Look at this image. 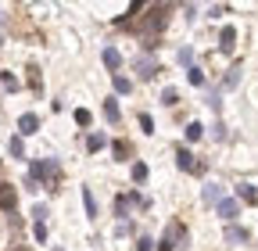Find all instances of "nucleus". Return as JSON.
<instances>
[{"mask_svg": "<svg viewBox=\"0 0 258 251\" xmlns=\"http://www.w3.org/2000/svg\"><path fill=\"white\" fill-rule=\"evenodd\" d=\"M54 251H64V247H54Z\"/></svg>", "mask_w": 258, "mask_h": 251, "instance_id": "58836bf2", "label": "nucleus"}, {"mask_svg": "<svg viewBox=\"0 0 258 251\" xmlns=\"http://www.w3.org/2000/svg\"><path fill=\"white\" fill-rule=\"evenodd\" d=\"M101 61H104L111 72H115V69H122V54H118L115 47H104V50H101Z\"/></svg>", "mask_w": 258, "mask_h": 251, "instance_id": "9b49d317", "label": "nucleus"}, {"mask_svg": "<svg viewBox=\"0 0 258 251\" xmlns=\"http://www.w3.org/2000/svg\"><path fill=\"white\" fill-rule=\"evenodd\" d=\"M179 65L194 69V47H179Z\"/></svg>", "mask_w": 258, "mask_h": 251, "instance_id": "c85d7f7f", "label": "nucleus"}, {"mask_svg": "<svg viewBox=\"0 0 258 251\" xmlns=\"http://www.w3.org/2000/svg\"><path fill=\"white\" fill-rule=\"evenodd\" d=\"M133 69H137V76H140V79H154V76L161 72V65H158L151 54H140V57L133 61Z\"/></svg>", "mask_w": 258, "mask_h": 251, "instance_id": "7ed1b4c3", "label": "nucleus"}, {"mask_svg": "<svg viewBox=\"0 0 258 251\" xmlns=\"http://www.w3.org/2000/svg\"><path fill=\"white\" fill-rule=\"evenodd\" d=\"M83 205H86V219H97V198L90 186H83Z\"/></svg>", "mask_w": 258, "mask_h": 251, "instance_id": "6ab92c4d", "label": "nucleus"}, {"mask_svg": "<svg viewBox=\"0 0 258 251\" xmlns=\"http://www.w3.org/2000/svg\"><path fill=\"white\" fill-rule=\"evenodd\" d=\"M194 15H198V8H194V4H183V18L194 22Z\"/></svg>", "mask_w": 258, "mask_h": 251, "instance_id": "c9c22d12", "label": "nucleus"}, {"mask_svg": "<svg viewBox=\"0 0 258 251\" xmlns=\"http://www.w3.org/2000/svg\"><path fill=\"white\" fill-rule=\"evenodd\" d=\"M129 172H133V183H144V179H147V165H144V162H133V169H129Z\"/></svg>", "mask_w": 258, "mask_h": 251, "instance_id": "bb28decb", "label": "nucleus"}, {"mask_svg": "<svg viewBox=\"0 0 258 251\" xmlns=\"http://www.w3.org/2000/svg\"><path fill=\"white\" fill-rule=\"evenodd\" d=\"M18 133H22V137H32V133H40V115L25 111V115L18 118Z\"/></svg>", "mask_w": 258, "mask_h": 251, "instance_id": "423d86ee", "label": "nucleus"}, {"mask_svg": "<svg viewBox=\"0 0 258 251\" xmlns=\"http://www.w3.org/2000/svg\"><path fill=\"white\" fill-rule=\"evenodd\" d=\"M0 83H4V90H11V93L18 90V79H15L11 72H0Z\"/></svg>", "mask_w": 258, "mask_h": 251, "instance_id": "2f4dec72", "label": "nucleus"}, {"mask_svg": "<svg viewBox=\"0 0 258 251\" xmlns=\"http://www.w3.org/2000/svg\"><path fill=\"white\" fill-rule=\"evenodd\" d=\"M29 179L36 183V186H47V191H57V162L54 158H36L29 165Z\"/></svg>", "mask_w": 258, "mask_h": 251, "instance_id": "f257e3e1", "label": "nucleus"}, {"mask_svg": "<svg viewBox=\"0 0 258 251\" xmlns=\"http://www.w3.org/2000/svg\"><path fill=\"white\" fill-rule=\"evenodd\" d=\"M101 147H108V133H90V137H86V151L97 154Z\"/></svg>", "mask_w": 258, "mask_h": 251, "instance_id": "f3484780", "label": "nucleus"}, {"mask_svg": "<svg viewBox=\"0 0 258 251\" xmlns=\"http://www.w3.org/2000/svg\"><path fill=\"white\" fill-rule=\"evenodd\" d=\"M233 47H237V29H233V25H222V33H219V50H222V54H233Z\"/></svg>", "mask_w": 258, "mask_h": 251, "instance_id": "39448f33", "label": "nucleus"}, {"mask_svg": "<svg viewBox=\"0 0 258 251\" xmlns=\"http://www.w3.org/2000/svg\"><path fill=\"white\" fill-rule=\"evenodd\" d=\"M137 251H154V240H151V237H140V240H137Z\"/></svg>", "mask_w": 258, "mask_h": 251, "instance_id": "72a5a7b5", "label": "nucleus"}, {"mask_svg": "<svg viewBox=\"0 0 258 251\" xmlns=\"http://www.w3.org/2000/svg\"><path fill=\"white\" fill-rule=\"evenodd\" d=\"M0 208H4V212H15V186H11V183H0Z\"/></svg>", "mask_w": 258, "mask_h": 251, "instance_id": "9d476101", "label": "nucleus"}, {"mask_svg": "<svg viewBox=\"0 0 258 251\" xmlns=\"http://www.w3.org/2000/svg\"><path fill=\"white\" fill-rule=\"evenodd\" d=\"M165 240H169L172 247H186V244H190V230L179 226V223H172V226L165 230Z\"/></svg>", "mask_w": 258, "mask_h": 251, "instance_id": "20e7f679", "label": "nucleus"}, {"mask_svg": "<svg viewBox=\"0 0 258 251\" xmlns=\"http://www.w3.org/2000/svg\"><path fill=\"white\" fill-rule=\"evenodd\" d=\"M212 137H215V140H226V126H222V122L212 126Z\"/></svg>", "mask_w": 258, "mask_h": 251, "instance_id": "f704fd0d", "label": "nucleus"}, {"mask_svg": "<svg viewBox=\"0 0 258 251\" xmlns=\"http://www.w3.org/2000/svg\"><path fill=\"white\" fill-rule=\"evenodd\" d=\"M154 251H172V244H169V240H165V237H161V240H158V247H154Z\"/></svg>", "mask_w": 258, "mask_h": 251, "instance_id": "e433bc0d", "label": "nucleus"}, {"mask_svg": "<svg viewBox=\"0 0 258 251\" xmlns=\"http://www.w3.org/2000/svg\"><path fill=\"white\" fill-rule=\"evenodd\" d=\"M76 122H79V126H90L93 118H90V111H86V108H79V111H76Z\"/></svg>", "mask_w": 258, "mask_h": 251, "instance_id": "473e14b6", "label": "nucleus"}, {"mask_svg": "<svg viewBox=\"0 0 258 251\" xmlns=\"http://www.w3.org/2000/svg\"><path fill=\"white\" fill-rule=\"evenodd\" d=\"M215 212H219V215L226 219V223H233V219H237V212H240V205H237L233 198H222V201L215 205Z\"/></svg>", "mask_w": 258, "mask_h": 251, "instance_id": "6e6552de", "label": "nucleus"}, {"mask_svg": "<svg viewBox=\"0 0 258 251\" xmlns=\"http://www.w3.org/2000/svg\"><path fill=\"white\" fill-rule=\"evenodd\" d=\"M104 118H108L111 126H115V122L122 118V108H118V97H108V101H104Z\"/></svg>", "mask_w": 258, "mask_h": 251, "instance_id": "f8f14e48", "label": "nucleus"}, {"mask_svg": "<svg viewBox=\"0 0 258 251\" xmlns=\"http://www.w3.org/2000/svg\"><path fill=\"white\" fill-rule=\"evenodd\" d=\"M201 137H205V126L201 122H190L186 126V140H201Z\"/></svg>", "mask_w": 258, "mask_h": 251, "instance_id": "a878e982", "label": "nucleus"}, {"mask_svg": "<svg viewBox=\"0 0 258 251\" xmlns=\"http://www.w3.org/2000/svg\"><path fill=\"white\" fill-rule=\"evenodd\" d=\"M169 11H172V4H151L147 15H144V36L161 33V29L169 25Z\"/></svg>", "mask_w": 258, "mask_h": 251, "instance_id": "f03ea898", "label": "nucleus"}, {"mask_svg": "<svg viewBox=\"0 0 258 251\" xmlns=\"http://www.w3.org/2000/svg\"><path fill=\"white\" fill-rule=\"evenodd\" d=\"M237 198H244L247 205H258V191H254V183H240V186H237Z\"/></svg>", "mask_w": 258, "mask_h": 251, "instance_id": "a211bd4d", "label": "nucleus"}, {"mask_svg": "<svg viewBox=\"0 0 258 251\" xmlns=\"http://www.w3.org/2000/svg\"><path fill=\"white\" fill-rule=\"evenodd\" d=\"M0 47H4V36H0Z\"/></svg>", "mask_w": 258, "mask_h": 251, "instance_id": "4c0bfd02", "label": "nucleus"}, {"mask_svg": "<svg viewBox=\"0 0 258 251\" xmlns=\"http://www.w3.org/2000/svg\"><path fill=\"white\" fill-rule=\"evenodd\" d=\"M0 183H4V179H0Z\"/></svg>", "mask_w": 258, "mask_h": 251, "instance_id": "ea45409f", "label": "nucleus"}, {"mask_svg": "<svg viewBox=\"0 0 258 251\" xmlns=\"http://www.w3.org/2000/svg\"><path fill=\"white\" fill-rule=\"evenodd\" d=\"M8 151L15 154V158H25V144H22V137H11V140H8Z\"/></svg>", "mask_w": 258, "mask_h": 251, "instance_id": "5701e85b", "label": "nucleus"}, {"mask_svg": "<svg viewBox=\"0 0 258 251\" xmlns=\"http://www.w3.org/2000/svg\"><path fill=\"white\" fill-rule=\"evenodd\" d=\"M186 79H190L194 86H205V72H201L198 65H194V69H186Z\"/></svg>", "mask_w": 258, "mask_h": 251, "instance_id": "cd10ccee", "label": "nucleus"}, {"mask_svg": "<svg viewBox=\"0 0 258 251\" xmlns=\"http://www.w3.org/2000/svg\"><path fill=\"white\" fill-rule=\"evenodd\" d=\"M47 215H50L47 205H32V219H36V223H47Z\"/></svg>", "mask_w": 258, "mask_h": 251, "instance_id": "c756f323", "label": "nucleus"}, {"mask_svg": "<svg viewBox=\"0 0 258 251\" xmlns=\"http://www.w3.org/2000/svg\"><path fill=\"white\" fill-rule=\"evenodd\" d=\"M237 86H240V65H233L230 72H226V79H222L219 90H237Z\"/></svg>", "mask_w": 258, "mask_h": 251, "instance_id": "dca6fc26", "label": "nucleus"}, {"mask_svg": "<svg viewBox=\"0 0 258 251\" xmlns=\"http://www.w3.org/2000/svg\"><path fill=\"white\" fill-rule=\"evenodd\" d=\"M201 198H205V205H219V201L226 198V194H222V183H212V179H208V183L201 186Z\"/></svg>", "mask_w": 258, "mask_h": 251, "instance_id": "0eeeda50", "label": "nucleus"}, {"mask_svg": "<svg viewBox=\"0 0 258 251\" xmlns=\"http://www.w3.org/2000/svg\"><path fill=\"white\" fill-rule=\"evenodd\" d=\"M161 104H165V108H176V104H179V90H172V86L161 90Z\"/></svg>", "mask_w": 258, "mask_h": 251, "instance_id": "4be33fe9", "label": "nucleus"}, {"mask_svg": "<svg viewBox=\"0 0 258 251\" xmlns=\"http://www.w3.org/2000/svg\"><path fill=\"white\" fill-rule=\"evenodd\" d=\"M137 122H140V130H144L147 137H154V118H151L147 111H140V118H137Z\"/></svg>", "mask_w": 258, "mask_h": 251, "instance_id": "393cba45", "label": "nucleus"}, {"mask_svg": "<svg viewBox=\"0 0 258 251\" xmlns=\"http://www.w3.org/2000/svg\"><path fill=\"white\" fill-rule=\"evenodd\" d=\"M32 237H36V244L47 240V223H32Z\"/></svg>", "mask_w": 258, "mask_h": 251, "instance_id": "7c9ffc66", "label": "nucleus"}, {"mask_svg": "<svg viewBox=\"0 0 258 251\" xmlns=\"http://www.w3.org/2000/svg\"><path fill=\"white\" fill-rule=\"evenodd\" d=\"M176 169H183V172H194V154H190L186 147H179V151H176Z\"/></svg>", "mask_w": 258, "mask_h": 251, "instance_id": "4468645a", "label": "nucleus"}, {"mask_svg": "<svg viewBox=\"0 0 258 251\" xmlns=\"http://www.w3.org/2000/svg\"><path fill=\"white\" fill-rule=\"evenodd\" d=\"M111 86H115V97H129V90H133V83L125 76H111Z\"/></svg>", "mask_w": 258, "mask_h": 251, "instance_id": "2eb2a0df", "label": "nucleus"}, {"mask_svg": "<svg viewBox=\"0 0 258 251\" xmlns=\"http://www.w3.org/2000/svg\"><path fill=\"white\" fill-rule=\"evenodd\" d=\"M226 240H230V244H247L251 233L244 226H237V223H226Z\"/></svg>", "mask_w": 258, "mask_h": 251, "instance_id": "1a4fd4ad", "label": "nucleus"}, {"mask_svg": "<svg viewBox=\"0 0 258 251\" xmlns=\"http://www.w3.org/2000/svg\"><path fill=\"white\" fill-rule=\"evenodd\" d=\"M29 86H32V93H43V79H40L36 65H29Z\"/></svg>", "mask_w": 258, "mask_h": 251, "instance_id": "412c9836", "label": "nucleus"}, {"mask_svg": "<svg viewBox=\"0 0 258 251\" xmlns=\"http://www.w3.org/2000/svg\"><path fill=\"white\" fill-rule=\"evenodd\" d=\"M111 154H115V162H129V154H133V147H129L125 140H111Z\"/></svg>", "mask_w": 258, "mask_h": 251, "instance_id": "ddd939ff", "label": "nucleus"}, {"mask_svg": "<svg viewBox=\"0 0 258 251\" xmlns=\"http://www.w3.org/2000/svg\"><path fill=\"white\" fill-rule=\"evenodd\" d=\"M205 104H208L212 111H219V108H222V90H219V86H212V90H208V97H205Z\"/></svg>", "mask_w": 258, "mask_h": 251, "instance_id": "aec40b11", "label": "nucleus"}, {"mask_svg": "<svg viewBox=\"0 0 258 251\" xmlns=\"http://www.w3.org/2000/svg\"><path fill=\"white\" fill-rule=\"evenodd\" d=\"M115 215L125 223V215H129V201H125V194H118V198H115Z\"/></svg>", "mask_w": 258, "mask_h": 251, "instance_id": "b1692460", "label": "nucleus"}, {"mask_svg": "<svg viewBox=\"0 0 258 251\" xmlns=\"http://www.w3.org/2000/svg\"><path fill=\"white\" fill-rule=\"evenodd\" d=\"M22 251H25V247H22Z\"/></svg>", "mask_w": 258, "mask_h": 251, "instance_id": "a19ab883", "label": "nucleus"}]
</instances>
